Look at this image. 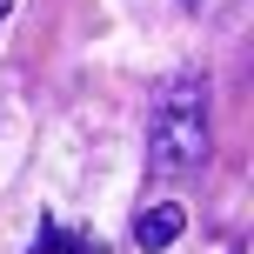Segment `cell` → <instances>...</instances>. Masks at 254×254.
Returning <instances> with one entry per match:
<instances>
[{
  "label": "cell",
  "mask_w": 254,
  "mask_h": 254,
  "mask_svg": "<svg viewBox=\"0 0 254 254\" xmlns=\"http://www.w3.org/2000/svg\"><path fill=\"white\" fill-rule=\"evenodd\" d=\"M207 161V80L201 74H161L147 101V167L161 181H181Z\"/></svg>",
  "instance_id": "6da1fadb"
},
{
  "label": "cell",
  "mask_w": 254,
  "mask_h": 254,
  "mask_svg": "<svg viewBox=\"0 0 254 254\" xmlns=\"http://www.w3.org/2000/svg\"><path fill=\"white\" fill-rule=\"evenodd\" d=\"M181 228H188V207H181V201H154V207H140V221H134V248L140 254H161V248L181 241Z\"/></svg>",
  "instance_id": "7a4b0ae2"
},
{
  "label": "cell",
  "mask_w": 254,
  "mask_h": 254,
  "mask_svg": "<svg viewBox=\"0 0 254 254\" xmlns=\"http://www.w3.org/2000/svg\"><path fill=\"white\" fill-rule=\"evenodd\" d=\"M27 254H101V241H87V234H61L54 221H40V241Z\"/></svg>",
  "instance_id": "3957f363"
},
{
  "label": "cell",
  "mask_w": 254,
  "mask_h": 254,
  "mask_svg": "<svg viewBox=\"0 0 254 254\" xmlns=\"http://www.w3.org/2000/svg\"><path fill=\"white\" fill-rule=\"evenodd\" d=\"M188 13H221V7H234V0H181Z\"/></svg>",
  "instance_id": "277c9868"
},
{
  "label": "cell",
  "mask_w": 254,
  "mask_h": 254,
  "mask_svg": "<svg viewBox=\"0 0 254 254\" xmlns=\"http://www.w3.org/2000/svg\"><path fill=\"white\" fill-rule=\"evenodd\" d=\"M7 7H13V0H0V20H7Z\"/></svg>",
  "instance_id": "5b68a950"
}]
</instances>
